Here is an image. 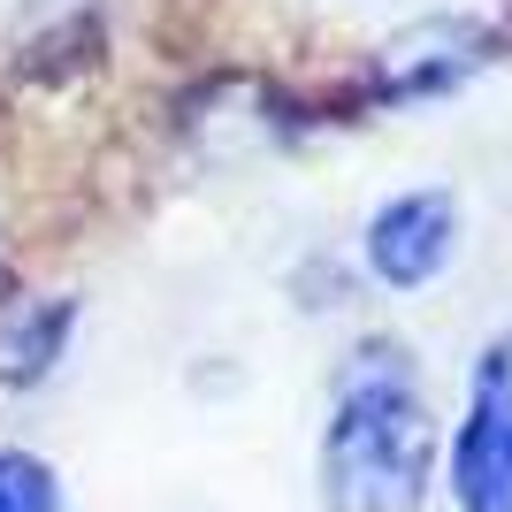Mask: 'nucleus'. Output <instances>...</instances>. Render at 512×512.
<instances>
[{
    "mask_svg": "<svg viewBox=\"0 0 512 512\" xmlns=\"http://www.w3.org/2000/svg\"><path fill=\"white\" fill-rule=\"evenodd\" d=\"M436 482V421L406 352H360L344 367L321 428V497L329 512H421Z\"/></svg>",
    "mask_w": 512,
    "mask_h": 512,
    "instance_id": "f257e3e1",
    "label": "nucleus"
},
{
    "mask_svg": "<svg viewBox=\"0 0 512 512\" xmlns=\"http://www.w3.org/2000/svg\"><path fill=\"white\" fill-rule=\"evenodd\" d=\"M451 505L512 512V352H482L467 390V421L451 436Z\"/></svg>",
    "mask_w": 512,
    "mask_h": 512,
    "instance_id": "f03ea898",
    "label": "nucleus"
},
{
    "mask_svg": "<svg viewBox=\"0 0 512 512\" xmlns=\"http://www.w3.org/2000/svg\"><path fill=\"white\" fill-rule=\"evenodd\" d=\"M367 268L390 291H421L451 268L459 253V199L451 192H398L390 207L367 214Z\"/></svg>",
    "mask_w": 512,
    "mask_h": 512,
    "instance_id": "7ed1b4c3",
    "label": "nucleus"
},
{
    "mask_svg": "<svg viewBox=\"0 0 512 512\" xmlns=\"http://www.w3.org/2000/svg\"><path fill=\"white\" fill-rule=\"evenodd\" d=\"M482 54H490V31L474 16H428V23H413V31H398V39L383 46V92H398V100L444 92V85H459Z\"/></svg>",
    "mask_w": 512,
    "mask_h": 512,
    "instance_id": "20e7f679",
    "label": "nucleus"
},
{
    "mask_svg": "<svg viewBox=\"0 0 512 512\" xmlns=\"http://www.w3.org/2000/svg\"><path fill=\"white\" fill-rule=\"evenodd\" d=\"M69 344V299L0 306V383H39Z\"/></svg>",
    "mask_w": 512,
    "mask_h": 512,
    "instance_id": "39448f33",
    "label": "nucleus"
},
{
    "mask_svg": "<svg viewBox=\"0 0 512 512\" xmlns=\"http://www.w3.org/2000/svg\"><path fill=\"white\" fill-rule=\"evenodd\" d=\"M0 512H62V482L31 451H0Z\"/></svg>",
    "mask_w": 512,
    "mask_h": 512,
    "instance_id": "423d86ee",
    "label": "nucleus"
}]
</instances>
